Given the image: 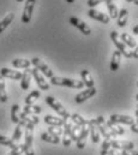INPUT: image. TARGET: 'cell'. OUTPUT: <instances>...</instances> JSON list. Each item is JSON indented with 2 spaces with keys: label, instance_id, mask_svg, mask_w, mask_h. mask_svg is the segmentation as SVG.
<instances>
[{
  "label": "cell",
  "instance_id": "obj_1",
  "mask_svg": "<svg viewBox=\"0 0 138 155\" xmlns=\"http://www.w3.org/2000/svg\"><path fill=\"white\" fill-rule=\"evenodd\" d=\"M51 83L53 85H60V87H69L73 89H82L84 87V83L78 79H71V78H61V77H53L51 78Z\"/></svg>",
  "mask_w": 138,
  "mask_h": 155
},
{
  "label": "cell",
  "instance_id": "obj_2",
  "mask_svg": "<svg viewBox=\"0 0 138 155\" xmlns=\"http://www.w3.org/2000/svg\"><path fill=\"white\" fill-rule=\"evenodd\" d=\"M46 102L51 106V108H53L64 120H67L70 118V114H69V112L66 111V108H65L57 99H54V97H52V96H47V97H46Z\"/></svg>",
  "mask_w": 138,
  "mask_h": 155
},
{
  "label": "cell",
  "instance_id": "obj_3",
  "mask_svg": "<svg viewBox=\"0 0 138 155\" xmlns=\"http://www.w3.org/2000/svg\"><path fill=\"white\" fill-rule=\"evenodd\" d=\"M110 39L112 41L114 42V45L117 46V48H118V51L121 53V54H124L126 58H132V53L129 51V48H127V46L120 40V36H119V34L117 33V31H112L110 33Z\"/></svg>",
  "mask_w": 138,
  "mask_h": 155
},
{
  "label": "cell",
  "instance_id": "obj_4",
  "mask_svg": "<svg viewBox=\"0 0 138 155\" xmlns=\"http://www.w3.org/2000/svg\"><path fill=\"white\" fill-rule=\"evenodd\" d=\"M31 64L35 66V69H37L38 71H41L46 77L52 78L54 76V75H53V71H52L40 58H33V59H31Z\"/></svg>",
  "mask_w": 138,
  "mask_h": 155
},
{
  "label": "cell",
  "instance_id": "obj_5",
  "mask_svg": "<svg viewBox=\"0 0 138 155\" xmlns=\"http://www.w3.org/2000/svg\"><path fill=\"white\" fill-rule=\"evenodd\" d=\"M35 4H36V0H27L25 1V6H24V11H23V15H22V22L23 23H29L30 19H31V16H33V11H34Z\"/></svg>",
  "mask_w": 138,
  "mask_h": 155
},
{
  "label": "cell",
  "instance_id": "obj_6",
  "mask_svg": "<svg viewBox=\"0 0 138 155\" xmlns=\"http://www.w3.org/2000/svg\"><path fill=\"white\" fill-rule=\"evenodd\" d=\"M22 148L25 155H35L33 149V131L25 130V142L24 144H22Z\"/></svg>",
  "mask_w": 138,
  "mask_h": 155
},
{
  "label": "cell",
  "instance_id": "obj_7",
  "mask_svg": "<svg viewBox=\"0 0 138 155\" xmlns=\"http://www.w3.org/2000/svg\"><path fill=\"white\" fill-rule=\"evenodd\" d=\"M70 24H72V25H74L77 29H79V31H82L84 35H90L91 34V29L89 28V25L88 24H85L84 22H82L80 19H78V18H76V17H71L69 19Z\"/></svg>",
  "mask_w": 138,
  "mask_h": 155
},
{
  "label": "cell",
  "instance_id": "obj_8",
  "mask_svg": "<svg viewBox=\"0 0 138 155\" xmlns=\"http://www.w3.org/2000/svg\"><path fill=\"white\" fill-rule=\"evenodd\" d=\"M96 94V89L93 87V88H88V89H85V90H83L82 93H79L78 95H76V97H74V101L77 102V104H82V102H84L85 100H88V99H90L91 96H94Z\"/></svg>",
  "mask_w": 138,
  "mask_h": 155
},
{
  "label": "cell",
  "instance_id": "obj_9",
  "mask_svg": "<svg viewBox=\"0 0 138 155\" xmlns=\"http://www.w3.org/2000/svg\"><path fill=\"white\" fill-rule=\"evenodd\" d=\"M110 146L117 150H132L135 148V144L129 141H112Z\"/></svg>",
  "mask_w": 138,
  "mask_h": 155
},
{
  "label": "cell",
  "instance_id": "obj_10",
  "mask_svg": "<svg viewBox=\"0 0 138 155\" xmlns=\"http://www.w3.org/2000/svg\"><path fill=\"white\" fill-rule=\"evenodd\" d=\"M88 136H89V127H87V125L85 126H82L80 127V131H79V135L77 137V141H76L78 149H83L85 147V141H87V137Z\"/></svg>",
  "mask_w": 138,
  "mask_h": 155
},
{
  "label": "cell",
  "instance_id": "obj_11",
  "mask_svg": "<svg viewBox=\"0 0 138 155\" xmlns=\"http://www.w3.org/2000/svg\"><path fill=\"white\" fill-rule=\"evenodd\" d=\"M110 121L115 123V124H126V125H132L135 124V119L129 116H123V114H112L109 117Z\"/></svg>",
  "mask_w": 138,
  "mask_h": 155
},
{
  "label": "cell",
  "instance_id": "obj_12",
  "mask_svg": "<svg viewBox=\"0 0 138 155\" xmlns=\"http://www.w3.org/2000/svg\"><path fill=\"white\" fill-rule=\"evenodd\" d=\"M31 76H34L35 81H36V83H37L40 89H42V90H48L49 89V84L46 82V79L43 78V76L40 74V71L37 69L31 70Z\"/></svg>",
  "mask_w": 138,
  "mask_h": 155
},
{
  "label": "cell",
  "instance_id": "obj_13",
  "mask_svg": "<svg viewBox=\"0 0 138 155\" xmlns=\"http://www.w3.org/2000/svg\"><path fill=\"white\" fill-rule=\"evenodd\" d=\"M88 15H89L90 18L96 19V21H99V22H101V23H104V24H108V23H109V17H108L107 15L102 13V12L95 10V8H90V10L88 11Z\"/></svg>",
  "mask_w": 138,
  "mask_h": 155
},
{
  "label": "cell",
  "instance_id": "obj_14",
  "mask_svg": "<svg viewBox=\"0 0 138 155\" xmlns=\"http://www.w3.org/2000/svg\"><path fill=\"white\" fill-rule=\"evenodd\" d=\"M0 76L1 77L10 78V79H21L22 78V72L16 71V70H10L7 68H1L0 69Z\"/></svg>",
  "mask_w": 138,
  "mask_h": 155
},
{
  "label": "cell",
  "instance_id": "obj_15",
  "mask_svg": "<svg viewBox=\"0 0 138 155\" xmlns=\"http://www.w3.org/2000/svg\"><path fill=\"white\" fill-rule=\"evenodd\" d=\"M30 79H31V69H25L24 72L22 74V78H21V88L23 90H27L30 85Z\"/></svg>",
  "mask_w": 138,
  "mask_h": 155
},
{
  "label": "cell",
  "instance_id": "obj_16",
  "mask_svg": "<svg viewBox=\"0 0 138 155\" xmlns=\"http://www.w3.org/2000/svg\"><path fill=\"white\" fill-rule=\"evenodd\" d=\"M71 127H72V123L69 120H65L64 123V137H63V144L65 147H69L71 144V138H70V132H71Z\"/></svg>",
  "mask_w": 138,
  "mask_h": 155
},
{
  "label": "cell",
  "instance_id": "obj_17",
  "mask_svg": "<svg viewBox=\"0 0 138 155\" xmlns=\"http://www.w3.org/2000/svg\"><path fill=\"white\" fill-rule=\"evenodd\" d=\"M44 123L48 124L49 126H60L61 127L64 125L65 120L63 118H58V117H53L48 114V116L44 117Z\"/></svg>",
  "mask_w": 138,
  "mask_h": 155
},
{
  "label": "cell",
  "instance_id": "obj_18",
  "mask_svg": "<svg viewBox=\"0 0 138 155\" xmlns=\"http://www.w3.org/2000/svg\"><path fill=\"white\" fill-rule=\"evenodd\" d=\"M120 60H121V53L119 51H115L112 55V60H110V70L112 71H117L119 69L120 65Z\"/></svg>",
  "mask_w": 138,
  "mask_h": 155
},
{
  "label": "cell",
  "instance_id": "obj_19",
  "mask_svg": "<svg viewBox=\"0 0 138 155\" xmlns=\"http://www.w3.org/2000/svg\"><path fill=\"white\" fill-rule=\"evenodd\" d=\"M80 76H82V82L84 83V85H87L88 88H93L94 87V79H93L90 72L88 70H82L80 71Z\"/></svg>",
  "mask_w": 138,
  "mask_h": 155
},
{
  "label": "cell",
  "instance_id": "obj_20",
  "mask_svg": "<svg viewBox=\"0 0 138 155\" xmlns=\"http://www.w3.org/2000/svg\"><path fill=\"white\" fill-rule=\"evenodd\" d=\"M108 127H109V130L113 132V135L117 137V136H121V135H124L125 134V130L121 127V126H119L118 124H115V123H113V121H108L107 124H106Z\"/></svg>",
  "mask_w": 138,
  "mask_h": 155
},
{
  "label": "cell",
  "instance_id": "obj_21",
  "mask_svg": "<svg viewBox=\"0 0 138 155\" xmlns=\"http://www.w3.org/2000/svg\"><path fill=\"white\" fill-rule=\"evenodd\" d=\"M127 18H129V12L126 8H121V11L118 15V25L119 27H125L127 23Z\"/></svg>",
  "mask_w": 138,
  "mask_h": 155
},
{
  "label": "cell",
  "instance_id": "obj_22",
  "mask_svg": "<svg viewBox=\"0 0 138 155\" xmlns=\"http://www.w3.org/2000/svg\"><path fill=\"white\" fill-rule=\"evenodd\" d=\"M13 19H15V13L11 12V13H8V15L0 22V34H1V33H2V31H4V30L12 23Z\"/></svg>",
  "mask_w": 138,
  "mask_h": 155
},
{
  "label": "cell",
  "instance_id": "obj_23",
  "mask_svg": "<svg viewBox=\"0 0 138 155\" xmlns=\"http://www.w3.org/2000/svg\"><path fill=\"white\" fill-rule=\"evenodd\" d=\"M23 112L25 114H38L42 112V108L36 105H25L23 108Z\"/></svg>",
  "mask_w": 138,
  "mask_h": 155
},
{
  "label": "cell",
  "instance_id": "obj_24",
  "mask_svg": "<svg viewBox=\"0 0 138 155\" xmlns=\"http://www.w3.org/2000/svg\"><path fill=\"white\" fill-rule=\"evenodd\" d=\"M41 140H43L44 142H48V143H53V144H58L60 142V138L57 137V136H53L48 132H43L41 134Z\"/></svg>",
  "mask_w": 138,
  "mask_h": 155
},
{
  "label": "cell",
  "instance_id": "obj_25",
  "mask_svg": "<svg viewBox=\"0 0 138 155\" xmlns=\"http://www.w3.org/2000/svg\"><path fill=\"white\" fill-rule=\"evenodd\" d=\"M70 118L72 119V121L74 123V125H78V126H85L87 124H88V120H85L83 117L80 116V114H78V113H73V114H71Z\"/></svg>",
  "mask_w": 138,
  "mask_h": 155
},
{
  "label": "cell",
  "instance_id": "obj_26",
  "mask_svg": "<svg viewBox=\"0 0 138 155\" xmlns=\"http://www.w3.org/2000/svg\"><path fill=\"white\" fill-rule=\"evenodd\" d=\"M97 130L102 134V136H104L106 140H112L113 137H115L107 125H104V124H102V125H99V126H97Z\"/></svg>",
  "mask_w": 138,
  "mask_h": 155
},
{
  "label": "cell",
  "instance_id": "obj_27",
  "mask_svg": "<svg viewBox=\"0 0 138 155\" xmlns=\"http://www.w3.org/2000/svg\"><path fill=\"white\" fill-rule=\"evenodd\" d=\"M107 4V7H108V11H109V16L110 18H118V15H119V11L115 6V4L113 2V0H108L106 1Z\"/></svg>",
  "mask_w": 138,
  "mask_h": 155
},
{
  "label": "cell",
  "instance_id": "obj_28",
  "mask_svg": "<svg viewBox=\"0 0 138 155\" xmlns=\"http://www.w3.org/2000/svg\"><path fill=\"white\" fill-rule=\"evenodd\" d=\"M12 65L15 68H22V69H28L31 65V61L28 59H15L12 60Z\"/></svg>",
  "mask_w": 138,
  "mask_h": 155
},
{
  "label": "cell",
  "instance_id": "obj_29",
  "mask_svg": "<svg viewBox=\"0 0 138 155\" xmlns=\"http://www.w3.org/2000/svg\"><path fill=\"white\" fill-rule=\"evenodd\" d=\"M88 126H89V132H90L93 143H99L100 142V135H99L97 126H94V125H88Z\"/></svg>",
  "mask_w": 138,
  "mask_h": 155
},
{
  "label": "cell",
  "instance_id": "obj_30",
  "mask_svg": "<svg viewBox=\"0 0 138 155\" xmlns=\"http://www.w3.org/2000/svg\"><path fill=\"white\" fill-rule=\"evenodd\" d=\"M120 40L126 45V46H129L130 48H135L136 47V41L133 38H131L129 34H126V33H124V34H121V36H120Z\"/></svg>",
  "mask_w": 138,
  "mask_h": 155
},
{
  "label": "cell",
  "instance_id": "obj_31",
  "mask_svg": "<svg viewBox=\"0 0 138 155\" xmlns=\"http://www.w3.org/2000/svg\"><path fill=\"white\" fill-rule=\"evenodd\" d=\"M19 106L18 105H13L11 107V120L15 123V124H18L19 123Z\"/></svg>",
  "mask_w": 138,
  "mask_h": 155
},
{
  "label": "cell",
  "instance_id": "obj_32",
  "mask_svg": "<svg viewBox=\"0 0 138 155\" xmlns=\"http://www.w3.org/2000/svg\"><path fill=\"white\" fill-rule=\"evenodd\" d=\"M7 101V93L5 89V81L4 77L0 76V102H6Z\"/></svg>",
  "mask_w": 138,
  "mask_h": 155
},
{
  "label": "cell",
  "instance_id": "obj_33",
  "mask_svg": "<svg viewBox=\"0 0 138 155\" xmlns=\"http://www.w3.org/2000/svg\"><path fill=\"white\" fill-rule=\"evenodd\" d=\"M22 134H23V126L21 124H17L16 126V130L13 132V136H12V142L13 143H18L21 137H22Z\"/></svg>",
  "mask_w": 138,
  "mask_h": 155
},
{
  "label": "cell",
  "instance_id": "obj_34",
  "mask_svg": "<svg viewBox=\"0 0 138 155\" xmlns=\"http://www.w3.org/2000/svg\"><path fill=\"white\" fill-rule=\"evenodd\" d=\"M38 97H40V91H38V90L31 91V93L27 96V99H25V105H33V102H34L35 100H37Z\"/></svg>",
  "mask_w": 138,
  "mask_h": 155
},
{
  "label": "cell",
  "instance_id": "obj_35",
  "mask_svg": "<svg viewBox=\"0 0 138 155\" xmlns=\"http://www.w3.org/2000/svg\"><path fill=\"white\" fill-rule=\"evenodd\" d=\"M64 130L60 127V126H49L48 127V134L53 135V136H57V137H60L63 135Z\"/></svg>",
  "mask_w": 138,
  "mask_h": 155
},
{
  "label": "cell",
  "instance_id": "obj_36",
  "mask_svg": "<svg viewBox=\"0 0 138 155\" xmlns=\"http://www.w3.org/2000/svg\"><path fill=\"white\" fill-rule=\"evenodd\" d=\"M0 144L7 146V147H10L11 149H13V148L17 146V143H13L12 140H10V138H7V137H5V136H1V135H0Z\"/></svg>",
  "mask_w": 138,
  "mask_h": 155
},
{
  "label": "cell",
  "instance_id": "obj_37",
  "mask_svg": "<svg viewBox=\"0 0 138 155\" xmlns=\"http://www.w3.org/2000/svg\"><path fill=\"white\" fill-rule=\"evenodd\" d=\"M78 131H80V126H78V125H72V127H71V132H70L71 142H76V141H77V137H78L77 132H78Z\"/></svg>",
  "mask_w": 138,
  "mask_h": 155
},
{
  "label": "cell",
  "instance_id": "obj_38",
  "mask_svg": "<svg viewBox=\"0 0 138 155\" xmlns=\"http://www.w3.org/2000/svg\"><path fill=\"white\" fill-rule=\"evenodd\" d=\"M102 124H104V118L102 116H100V117H97V118H94V119L88 120V124H87V125L99 126V125H102Z\"/></svg>",
  "mask_w": 138,
  "mask_h": 155
},
{
  "label": "cell",
  "instance_id": "obj_39",
  "mask_svg": "<svg viewBox=\"0 0 138 155\" xmlns=\"http://www.w3.org/2000/svg\"><path fill=\"white\" fill-rule=\"evenodd\" d=\"M106 1H108V0H88V5H89V7L90 8H94L95 6H97L99 4H101V2H106Z\"/></svg>",
  "mask_w": 138,
  "mask_h": 155
},
{
  "label": "cell",
  "instance_id": "obj_40",
  "mask_svg": "<svg viewBox=\"0 0 138 155\" xmlns=\"http://www.w3.org/2000/svg\"><path fill=\"white\" fill-rule=\"evenodd\" d=\"M23 153V148H22V146H16L13 149H12V152H11V155H21Z\"/></svg>",
  "mask_w": 138,
  "mask_h": 155
},
{
  "label": "cell",
  "instance_id": "obj_41",
  "mask_svg": "<svg viewBox=\"0 0 138 155\" xmlns=\"http://www.w3.org/2000/svg\"><path fill=\"white\" fill-rule=\"evenodd\" d=\"M110 142H112V140H104V142L102 143V150H109L112 148Z\"/></svg>",
  "mask_w": 138,
  "mask_h": 155
},
{
  "label": "cell",
  "instance_id": "obj_42",
  "mask_svg": "<svg viewBox=\"0 0 138 155\" xmlns=\"http://www.w3.org/2000/svg\"><path fill=\"white\" fill-rule=\"evenodd\" d=\"M121 154L123 155H138V152H135L133 149H132V150H121Z\"/></svg>",
  "mask_w": 138,
  "mask_h": 155
},
{
  "label": "cell",
  "instance_id": "obj_43",
  "mask_svg": "<svg viewBox=\"0 0 138 155\" xmlns=\"http://www.w3.org/2000/svg\"><path fill=\"white\" fill-rule=\"evenodd\" d=\"M107 153H108L109 155H123L120 152H118L117 149H113V148H110L109 150H107Z\"/></svg>",
  "mask_w": 138,
  "mask_h": 155
},
{
  "label": "cell",
  "instance_id": "obj_44",
  "mask_svg": "<svg viewBox=\"0 0 138 155\" xmlns=\"http://www.w3.org/2000/svg\"><path fill=\"white\" fill-rule=\"evenodd\" d=\"M130 126H131V130H132L133 132H137L138 134V124L135 123V124H132V125H130Z\"/></svg>",
  "mask_w": 138,
  "mask_h": 155
},
{
  "label": "cell",
  "instance_id": "obj_45",
  "mask_svg": "<svg viewBox=\"0 0 138 155\" xmlns=\"http://www.w3.org/2000/svg\"><path fill=\"white\" fill-rule=\"evenodd\" d=\"M132 57H133L135 59H138V47L136 48V51H135V52L132 53Z\"/></svg>",
  "mask_w": 138,
  "mask_h": 155
},
{
  "label": "cell",
  "instance_id": "obj_46",
  "mask_svg": "<svg viewBox=\"0 0 138 155\" xmlns=\"http://www.w3.org/2000/svg\"><path fill=\"white\" fill-rule=\"evenodd\" d=\"M132 31H133L136 35H138V25H136V27L133 28V30H132Z\"/></svg>",
  "mask_w": 138,
  "mask_h": 155
},
{
  "label": "cell",
  "instance_id": "obj_47",
  "mask_svg": "<svg viewBox=\"0 0 138 155\" xmlns=\"http://www.w3.org/2000/svg\"><path fill=\"white\" fill-rule=\"evenodd\" d=\"M100 155H109V154L107 153V150H101V152H100Z\"/></svg>",
  "mask_w": 138,
  "mask_h": 155
},
{
  "label": "cell",
  "instance_id": "obj_48",
  "mask_svg": "<svg viewBox=\"0 0 138 155\" xmlns=\"http://www.w3.org/2000/svg\"><path fill=\"white\" fill-rule=\"evenodd\" d=\"M74 0H66V2H69V4H72Z\"/></svg>",
  "mask_w": 138,
  "mask_h": 155
},
{
  "label": "cell",
  "instance_id": "obj_49",
  "mask_svg": "<svg viewBox=\"0 0 138 155\" xmlns=\"http://www.w3.org/2000/svg\"><path fill=\"white\" fill-rule=\"evenodd\" d=\"M133 2H135L136 5H138V0H133Z\"/></svg>",
  "mask_w": 138,
  "mask_h": 155
},
{
  "label": "cell",
  "instance_id": "obj_50",
  "mask_svg": "<svg viewBox=\"0 0 138 155\" xmlns=\"http://www.w3.org/2000/svg\"><path fill=\"white\" fill-rule=\"evenodd\" d=\"M126 1H129V2H133V0H126Z\"/></svg>",
  "mask_w": 138,
  "mask_h": 155
},
{
  "label": "cell",
  "instance_id": "obj_51",
  "mask_svg": "<svg viewBox=\"0 0 138 155\" xmlns=\"http://www.w3.org/2000/svg\"><path fill=\"white\" fill-rule=\"evenodd\" d=\"M17 1H18V2H22V1H23V0H17Z\"/></svg>",
  "mask_w": 138,
  "mask_h": 155
},
{
  "label": "cell",
  "instance_id": "obj_52",
  "mask_svg": "<svg viewBox=\"0 0 138 155\" xmlns=\"http://www.w3.org/2000/svg\"><path fill=\"white\" fill-rule=\"evenodd\" d=\"M136 99H137V101H138V94H137V96H136Z\"/></svg>",
  "mask_w": 138,
  "mask_h": 155
},
{
  "label": "cell",
  "instance_id": "obj_53",
  "mask_svg": "<svg viewBox=\"0 0 138 155\" xmlns=\"http://www.w3.org/2000/svg\"><path fill=\"white\" fill-rule=\"evenodd\" d=\"M137 124H138V118H137Z\"/></svg>",
  "mask_w": 138,
  "mask_h": 155
},
{
  "label": "cell",
  "instance_id": "obj_54",
  "mask_svg": "<svg viewBox=\"0 0 138 155\" xmlns=\"http://www.w3.org/2000/svg\"><path fill=\"white\" fill-rule=\"evenodd\" d=\"M137 87H138V83H137Z\"/></svg>",
  "mask_w": 138,
  "mask_h": 155
}]
</instances>
